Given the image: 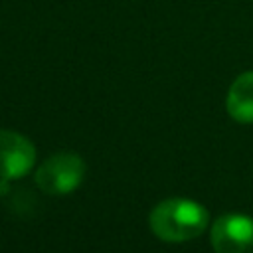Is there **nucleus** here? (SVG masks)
<instances>
[{
    "mask_svg": "<svg viewBox=\"0 0 253 253\" xmlns=\"http://www.w3.org/2000/svg\"><path fill=\"white\" fill-rule=\"evenodd\" d=\"M208 219V211L202 204L186 198H170L154 206L148 217V225L158 239L168 243H182L204 233Z\"/></svg>",
    "mask_w": 253,
    "mask_h": 253,
    "instance_id": "1",
    "label": "nucleus"
},
{
    "mask_svg": "<svg viewBox=\"0 0 253 253\" xmlns=\"http://www.w3.org/2000/svg\"><path fill=\"white\" fill-rule=\"evenodd\" d=\"M85 178V162L75 152H59L49 156L36 170V184L53 196L71 194Z\"/></svg>",
    "mask_w": 253,
    "mask_h": 253,
    "instance_id": "2",
    "label": "nucleus"
},
{
    "mask_svg": "<svg viewBox=\"0 0 253 253\" xmlns=\"http://www.w3.org/2000/svg\"><path fill=\"white\" fill-rule=\"evenodd\" d=\"M211 245L215 253H253V217L227 213L213 221Z\"/></svg>",
    "mask_w": 253,
    "mask_h": 253,
    "instance_id": "3",
    "label": "nucleus"
},
{
    "mask_svg": "<svg viewBox=\"0 0 253 253\" xmlns=\"http://www.w3.org/2000/svg\"><path fill=\"white\" fill-rule=\"evenodd\" d=\"M36 164L32 140L20 132L0 128V178L16 180L28 174Z\"/></svg>",
    "mask_w": 253,
    "mask_h": 253,
    "instance_id": "4",
    "label": "nucleus"
},
{
    "mask_svg": "<svg viewBox=\"0 0 253 253\" xmlns=\"http://www.w3.org/2000/svg\"><path fill=\"white\" fill-rule=\"evenodd\" d=\"M225 109L233 121L241 125L253 123V71L235 77L225 97Z\"/></svg>",
    "mask_w": 253,
    "mask_h": 253,
    "instance_id": "5",
    "label": "nucleus"
}]
</instances>
